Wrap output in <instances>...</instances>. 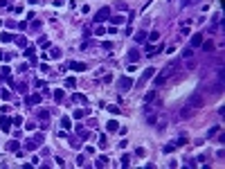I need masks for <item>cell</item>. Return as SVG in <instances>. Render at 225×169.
<instances>
[{
	"label": "cell",
	"instance_id": "obj_21",
	"mask_svg": "<svg viewBox=\"0 0 225 169\" xmlns=\"http://www.w3.org/2000/svg\"><path fill=\"white\" fill-rule=\"evenodd\" d=\"M180 56H182V59H191V56H194V47H185Z\"/></svg>",
	"mask_w": 225,
	"mask_h": 169
},
{
	"label": "cell",
	"instance_id": "obj_47",
	"mask_svg": "<svg viewBox=\"0 0 225 169\" xmlns=\"http://www.w3.org/2000/svg\"><path fill=\"white\" fill-rule=\"evenodd\" d=\"M115 7H117L119 11H124V9H126V2H117V5H115Z\"/></svg>",
	"mask_w": 225,
	"mask_h": 169
},
{
	"label": "cell",
	"instance_id": "obj_29",
	"mask_svg": "<svg viewBox=\"0 0 225 169\" xmlns=\"http://www.w3.org/2000/svg\"><path fill=\"white\" fill-rule=\"evenodd\" d=\"M16 88H18V92H21V95H27V83H25V81H21Z\"/></svg>",
	"mask_w": 225,
	"mask_h": 169
},
{
	"label": "cell",
	"instance_id": "obj_44",
	"mask_svg": "<svg viewBox=\"0 0 225 169\" xmlns=\"http://www.w3.org/2000/svg\"><path fill=\"white\" fill-rule=\"evenodd\" d=\"M108 111H110L112 115H119V106H108Z\"/></svg>",
	"mask_w": 225,
	"mask_h": 169
},
{
	"label": "cell",
	"instance_id": "obj_22",
	"mask_svg": "<svg viewBox=\"0 0 225 169\" xmlns=\"http://www.w3.org/2000/svg\"><path fill=\"white\" fill-rule=\"evenodd\" d=\"M14 41L18 43V47H27V38H25V36H16Z\"/></svg>",
	"mask_w": 225,
	"mask_h": 169
},
{
	"label": "cell",
	"instance_id": "obj_38",
	"mask_svg": "<svg viewBox=\"0 0 225 169\" xmlns=\"http://www.w3.org/2000/svg\"><path fill=\"white\" fill-rule=\"evenodd\" d=\"M187 68H189V70H196V61H194V56H191V59H187Z\"/></svg>",
	"mask_w": 225,
	"mask_h": 169
},
{
	"label": "cell",
	"instance_id": "obj_2",
	"mask_svg": "<svg viewBox=\"0 0 225 169\" xmlns=\"http://www.w3.org/2000/svg\"><path fill=\"white\" fill-rule=\"evenodd\" d=\"M108 18H110V7H101V9L95 14V18H92V21H95V25H99V23L108 21Z\"/></svg>",
	"mask_w": 225,
	"mask_h": 169
},
{
	"label": "cell",
	"instance_id": "obj_4",
	"mask_svg": "<svg viewBox=\"0 0 225 169\" xmlns=\"http://www.w3.org/2000/svg\"><path fill=\"white\" fill-rule=\"evenodd\" d=\"M41 99H43V95H38V92H32V95H27L25 104H27V106H36V104H41Z\"/></svg>",
	"mask_w": 225,
	"mask_h": 169
},
{
	"label": "cell",
	"instance_id": "obj_19",
	"mask_svg": "<svg viewBox=\"0 0 225 169\" xmlns=\"http://www.w3.org/2000/svg\"><path fill=\"white\" fill-rule=\"evenodd\" d=\"M174 149H178V144H176V142H169V144H164V147H162V154H171Z\"/></svg>",
	"mask_w": 225,
	"mask_h": 169
},
{
	"label": "cell",
	"instance_id": "obj_14",
	"mask_svg": "<svg viewBox=\"0 0 225 169\" xmlns=\"http://www.w3.org/2000/svg\"><path fill=\"white\" fill-rule=\"evenodd\" d=\"M36 147H38V142H36V138H29V140H27V142H25V149H27V151H34Z\"/></svg>",
	"mask_w": 225,
	"mask_h": 169
},
{
	"label": "cell",
	"instance_id": "obj_36",
	"mask_svg": "<svg viewBox=\"0 0 225 169\" xmlns=\"http://www.w3.org/2000/svg\"><path fill=\"white\" fill-rule=\"evenodd\" d=\"M146 122H149V124H155V122H158V115H153V113H149Z\"/></svg>",
	"mask_w": 225,
	"mask_h": 169
},
{
	"label": "cell",
	"instance_id": "obj_6",
	"mask_svg": "<svg viewBox=\"0 0 225 169\" xmlns=\"http://www.w3.org/2000/svg\"><path fill=\"white\" fill-rule=\"evenodd\" d=\"M45 59H61V50L59 47H50V52L47 54H43Z\"/></svg>",
	"mask_w": 225,
	"mask_h": 169
},
{
	"label": "cell",
	"instance_id": "obj_9",
	"mask_svg": "<svg viewBox=\"0 0 225 169\" xmlns=\"http://www.w3.org/2000/svg\"><path fill=\"white\" fill-rule=\"evenodd\" d=\"M77 135H79L81 140H88V138H90V131H88V128H83L81 124H79V126H77Z\"/></svg>",
	"mask_w": 225,
	"mask_h": 169
},
{
	"label": "cell",
	"instance_id": "obj_45",
	"mask_svg": "<svg viewBox=\"0 0 225 169\" xmlns=\"http://www.w3.org/2000/svg\"><path fill=\"white\" fill-rule=\"evenodd\" d=\"M196 165H198V160H196V158H191V160H187V167H196Z\"/></svg>",
	"mask_w": 225,
	"mask_h": 169
},
{
	"label": "cell",
	"instance_id": "obj_7",
	"mask_svg": "<svg viewBox=\"0 0 225 169\" xmlns=\"http://www.w3.org/2000/svg\"><path fill=\"white\" fill-rule=\"evenodd\" d=\"M140 56H142V54H140V50H131L126 59H128V63H138V61H140Z\"/></svg>",
	"mask_w": 225,
	"mask_h": 169
},
{
	"label": "cell",
	"instance_id": "obj_5",
	"mask_svg": "<svg viewBox=\"0 0 225 169\" xmlns=\"http://www.w3.org/2000/svg\"><path fill=\"white\" fill-rule=\"evenodd\" d=\"M162 47L164 45H146V56H155V54H160V52H162Z\"/></svg>",
	"mask_w": 225,
	"mask_h": 169
},
{
	"label": "cell",
	"instance_id": "obj_23",
	"mask_svg": "<svg viewBox=\"0 0 225 169\" xmlns=\"http://www.w3.org/2000/svg\"><path fill=\"white\" fill-rule=\"evenodd\" d=\"M106 128H108V131H110V133H112V131H117V128H119V124L115 122V120H110V122L106 124Z\"/></svg>",
	"mask_w": 225,
	"mask_h": 169
},
{
	"label": "cell",
	"instance_id": "obj_42",
	"mask_svg": "<svg viewBox=\"0 0 225 169\" xmlns=\"http://www.w3.org/2000/svg\"><path fill=\"white\" fill-rule=\"evenodd\" d=\"M99 147H101V149L108 147V144H106V135H99Z\"/></svg>",
	"mask_w": 225,
	"mask_h": 169
},
{
	"label": "cell",
	"instance_id": "obj_8",
	"mask_svg": "<svg viewBox=\"0 0 225 169\" xmlns=\"http://www.w3.org/2000/svg\"><path fill=\"white\" fill-rule=\"evenodd\" d=\"M70 70H77V72H83L86 70V63H81V61H70Z\"/></svg>",
	"mask_w": 225,
	"mask_h": 169
},
{
	"label": "cell",
	"instance_id": "obj_25",
	"mask_svg": "<svg viewBox=\"0 0 225 169\" xmlns=\"http://www.w3.org/2000/svg\"><path fill=\"white\" fill-rule=\"evenodd\" d=\"M119 165H122V167L126 169L128 165H131V156H128V154H126V156H122V160H119Z\"/></svg>",
	"mask_w": 225,
	"mask_h": 169
},
{
	"label": "cell",
	"instance_id": "obj_46",
	"mask_svg": "<svg viewBox=\"0 0 225 169\" xmlns=\"http://www.w3.org/2000/svg\"><path fill=\"white\" fill-rule=\"evenodd\" d=\"M144 154H146V151H144V147H138V149H135V156H144Z\"/></svg>",
	"mask_w": 225,
	"mask_h": 169
},
{
	"label": "cell",
	"instance_id": "obj_11",
	"mask_svg": "<svg viewBox=\"0 0 225 169\" xmlns=\"http://www.w3.org/2000/svg\"><path fill=\"white\" fill-rule=\"evenodd\" d=\"M9 124H11V117H7V115L0 117V128H2V131H9Z\"/></svg>",
	"mask_w": 225,
	"mask_h": 169
},
{
	"label": "cell",
	"instance_id": "obj_50",
	"mask_svg": "<svg viewBox=\"0 0 225 169\" xmlns=\"http://www.w3.org/2000/svg\"><path fill=\"white\" fill-rule=\"evenodd\" d=\"M29 2H32V5H36V0H29Z\"/></svg>",
	"mask_w": 225,
	"mask_h": 169
},
{
	"label": "cell",
	"instance_id": "obj_12",
	"mask_svg": "<svg viewBox=\"0 0 225 169\" xmlns=\"http://www.w3.org/2000/svg\"><path fill=\"white\" fill-rule=\"evenodd\" d=\"M200 43H203V34H194L191 36V45L189 47H200Z\"/></svg>",
	"mask_w": 225,
	"mask_h": 169
},
{
	"label": "cell",
	"instance_id": "obj_17",
	"mask_svg": "<svg viewBox=\"0 0 225 169\" xmlns=\"http://www.w3.org/2000/svg\"><path fill=\"white\" fill-rule=\"evenodd\" d=\"M0 41H2V43H11V41H14V34H9V32H2V34H0Z\"/></svg>",
	"mask_w": 225,
	"mask_h": 169
},
{
	"label": "cell",
	"instance_id": "obj_26",
	"mask_svg": "<svg viewBox=\"0 0 225 169\" xmlns=\"http://www.w3.org/2000/svg\"><path fill=\"white\" fill-rule=\"evenodd\" d=\"M63 97H65L63 90H54V102H63Z\"/></svg>",
	"mask_w": 225,
	"mask_h": 169
},
{
	"label": "cell",
	"instance_id": "obj_35",
	"mask_svg": "<svg viewBox=\"0 0 225 169\" xmlns=\"http://www.w3.org/2000/svg\"><path fill=\"white\" fill-rule=\"evenodd\" d=\"M70 147L72 149H79V147H81V142H79L77 138H70Z\"/></svg>",
	"mask_w": 225,
	"mask_h": 169
},
{
	"label": "cell",
	"instance_id": "obj_33",
	"mask_svg": "<svg viewBox=\"0 0 225 169\" xmlns=\"http://www.w3.org/2000/svg\"><path fill=\"white\" fill-rule=\"evenodd\" d=\"M38 45L41 47H50V41H47L45 36H41V38H38Z\"/></svg>",
	"mask_w": 225,
	"mask_h": 169
},
{
	"label": "cell",
	"instance_id": "obj_51",
	"mask_svg": "<svg viewBox=\"0 0 225 169\" xmlns=\"http://www.w3.org/2000/svg\"><path fill=\"white\" fill-rule=\"evenodd\" d=\"M0 59H2V52H0Z\"/></svg>",
	"mask_w": 225,
	"mask_h": 169
},
{
	"label": "cell",
	"instance_id": "obj_15",
	"mask_svg": "<svg viewBox=\"0 0 225 169\" xmlns=\"http://www.w3.org/2000/svg\"><path fill=\"white\" fill-rule=\"evenodd\" d=\"M146 36H149L146 32H144V30H140L138 34H135V43H144V41H146Z\"/></svg>",
	"mask_w": 225,
	"mask_h": 169
},
{
	"label": "cell",
	"instance_id": "obj_18",
	"mask_svg": "<svg viewBox=\"0 0 225 169\" xmlns=\"http://www.w3.org/2000/svg\"><path fill=\"white\" fill-rule=\"evenodd\" d=\"M86 113H88V108H77V111L72 113V117H74V120H81L83 115H86Z\"/></svg>",
	"mask_w": 225,
	"mask_h": 169
},
{
	"label": "cell",
	"instance_id": "obj_28",
	"mask_svg": "<svg viewBox=\"0 0 225 169\" xmlns=\"http://www.w3.org/2000/svg\"><path fill=\"white\" fill-rule=\"evenodd\" d=\"M106 165H108V158L106 156H99L97 158V167H106Z\"/></svg>",
	"mask_w": 225,
	"mask_h": 169
},
{
	"label": "cell",
	"instance_id": "obj_24",
	"mask_svg": "<svg viewBox=\"0 0 225 169\" xmlns=\"http://www.w3.org/2000/svg\"><path fill=\"white\" fill-rule=\"evenodd\" d=\"M7 149H9V151H18V140H9V142H7Z\"/></svg>",
	"mask_w": 225,
	"mask_h": 169
},
{
	"label": "cell",
	"instance_id": "obj_48",
	"mask_svg": "<svg viewBox=\"0 0 225 169\" xmlns=\"http://www.w3.org/2000/svg\"><path fill=\"white\" fill-rule=\"evenodd\" d=\"M191 5V0H182V2H180V7H182V9H185V7H189Z\"/></svg>",
	"mask_w": 225,
	"mask_h": 169
},
{
	"label": "cell",
	"instance_id": "obj_31",
	"mask_svg": "<svg viewBox=\"0 0 225 169\" xmlns=\"http://www.w3.org/2000/svg\"><path fill=\"white\" fill-rule=\"evenodd\" d=\"M146 38H149V41H158V38H160V32H155V30H153L151 34L146 36Z\"/></svg>",
	"mask_w": 225,
	"mask_h": 169
},
{
	"label": "cell",
	"instance_id": "obj_39",
	"mask_svg": "<svg viewBox=\"0 0 225 169\" xmlns=\"http://www.w3.org/2000/svg\"><path fill=\"white\" fill-rule=\"evenodd\" d=\"M34 52H36V47H25V56H34Z\"/></svg>",
	"mask_w": 225,
	"mask_h": 169
},
{
	"label": "cell",
	"instance_id": "obj_30",
	"mask_svg": "<svg viewBox=\"0 0 225 169\" xmlns=\"http://www.w3.org/2000/svg\"><path fill=\"white\" fill-rule=\"evenodd\" d=\"M74 86H77L74 77H68V79H65V88H74Z\"/></svg>",
	"mask_w": 225,
	"mask_h": 169
},
{
	"label": "cell",
	"instance_id": "obj_49",
	"mask_svg": "<svg viewBox=\"0 0 225 169\" xmlns=\"http://www.w3.org/2000/svg\"><path fill=\"white\" fill-rule=\"evenodd\" d=\"M0 7H9V0H0Z\"/></svg>",
	"mask_w": 225,
	"mask_h": 169
},
{
	"label": "cell",
	"instance_id": "obj_32",
	"mask_svg": "<svg viewBox=\"0 0 225 169\" xmlns=\"http://www.w3.org/2000/svg\"><path fill=\"white\" fill-rule=\"evenodd\" d=\"M72 99H77V102H81V104H86V102H88L86 95H79V92H77V95H72Z\"/></svg>",
	"mask_w": 225,
	"mask_h": 169
},
{
	"label": "cell",
	"instance_id": "obj_37",
	"mask_svg": "<svg viewBox=\"0 0 225 169\" xmlns=\"http://www.w3.org/2000/svg\"><path fill=\"white\" fill-rule=\"evenodd\" d=\"M11 124H14V126H21V124H23V117H21V115H16V117L11 120Z\"/></svg>",
	"mask_w": 225,
	"mask_h": 169
},
{
	"label": "cell",
	"instance_id": "obj_10",
	"mask_svg": "<svg viewBox=\"0 0 225 169\" xmlns=\"http://www.w3.org/2000/svg\"><path fill=\"white\" fill-rule=\"evenodd\" d=\"M153 75H155V68H146V70H144V75H142V83L149 81V79H153Z\"/></svg>",
	"mask_w": 225,
	"mask_h": 169
},
{
	"label": "cell",
	"instance_id": "obj_3",
	"mask_svg": "<svg viewBox=\"0 0 225 169\" xmlns=\"http://www.w3.org/2000/svg\"><path fill=\"white\" fill-rule=\"evenodd\" d=\"M117 88H119V92L131 90V88H133V79H131V77H119L117 79Z\"/></svg>",
	"mask_w": 225,
	"mask_h": 169
},
{
	"label": "cell",
	"instance_id": "obj_43",
	"mask_svg": "<svg viewBox=\"0 0 225 169\" xmlns=\"http://www.w3.org/2000/svg\"><path fill=\"white\" fill-rule=\"evenodd\" d=\"M95 34H97V36H104V34H106V30H104V27H95Z\"/></svg>",
	"mask_w": 225,
	"mask_h": 169
},
{
	"label": "cell",
	"instance_id": "obj_34",
	"mask_svg": "<svg viewBox=\"0 0 225 169\" xmlns=\"http://www.w3.org/2000/svg\"><path fill=\"white\" fill-rule=\"evenodd\" d=\"M216 133H221V126H212L210 131H207V135H210V138H212V135H216Z\"/></svg>",
	"mask_w": 225,
	"mask_h": 169
},
{
	"label": "cell",
	"instance_id": "obj_41",
	"mask_svg": "<svg viewBox=\"0 0 225 169\" xmlns=\"http://www.w3.org/2000/svg\"><path fill=\"white\" fill-rule=\"evenodd\" d=\"M176 144H178V147H182V144H187V138H185V135H180V138L176 140Z\"/></svg>",
	"mask_w": 225,
	"mask_h": 169
},
{
	"label": "cell",
	"instance_id": "obj_27",
	"mask_svg": "<svg viewBox=\"0 0 225 169\" xmlns=\"http://www.w3.org/2000/svg\"><path fill=\"white\" fill-rule=\"evenodd\" d=\"M151 99H155V90H149L146 95H144V104H149Z\"/></svg>",
	"mask_w": 225,
	"mask_h": 169
},
{
	"label": "cell",
	"instance_id": "obj_20",
	"mask_svg": "<svg viewBox=\"0 0 225 169\" xmlns=\"http://www.w3.org/2000/svg\"><path fill=\"white\" fill-rule=\"evenodd\" d=\"M70 124H72V122H70V117H68V115H63V117H61V126L65 128V131H70V128H72Z\"/></svg>",
	"mask_w": 225,
	"mask_h": 169
},
{
	"label": "cell",
	"instance_id": "obj_1",
	"mask_svg": "<svg viewBox=\"0 0 225 169\" xmlns=\"http://www.w3.org/2000/svg\"><path fill=\"white\" fill-rule=\"evenodd\" d=\"M180 68V59H171V61L164 66V70L160 72V75H153V83L155 86H162V83H167L169 79L174 77V72Z\"/></svg>",
	"mask_w": 225,
	"mask_h": 169
},
{
	"label": "cell",
	"instance_id": "obj_40",
	"mask_svg": "<svg viewBox=\"0 0 225 169\" xmlns=\"http://www.w3.org/2000/svg\"><path fill=\"white\" fill-rule=\"evenodd\" d=\"M0 95H2V99H11V92L9 90H2V88H0Z\"/></svg>",
	"mask_w": 225,
	"mask_h": 169
},
{
	"label": "cell",
	"instance_id": "obj_16",
	"mask_svg": "<svg viewBox=\"0 0 225 169\" xmlns=\"http://www.w3.org/2000/svg\"><path fill=\"white\" fill-rule=\"evenodd\" d=\"M200 47H203V52H212V50H214V41H203Z\"/></svg>",
	"mask_w": 225,
	"mask_h": 169
},
{
	"label": "cell",
	"instance_id": "obj_13",
	"mask_svg": "<svg viewBox=\"0 0 225 169\" xmlns=\"http://www.w3.org/2000/svg\"><path fill=\"white\" fill-rule=\"evenodd\" d=\"M108 21H110V23H112V25H122V23H124V21H126V18H124V16H122V14H117V16H110V18H108Z\"/></svg>",
	"mask_w": 225,
	"mask_h": 169
}]
</instances>
